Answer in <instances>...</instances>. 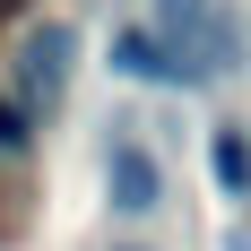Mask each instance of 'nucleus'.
<instances>
[{
  "mask_svg": "<svg viewBox=\"0 0 251 251\" xmlns=\"http://www.w3.org/2000/svg\"><path fill=\"white\" fill-rule=\"evenodd\" d=\"M217 174H226L234 191L251 182V148H243V130H226V139H217Z\"/></svg>",
  "mask_w": 251,
  "mask_h": 251,
  "instance_id": "obj_5",
  "label": "nucleus"
},
{
  "mask_svg": "<svg viewBox=\"0 0 251 251\" xmlns=\"http://www.w3.org/2000/svg\"><path fill=\"white\" fill-rule=\"evenodd\" d=\"M104 191H113V208H130V217H148V208L165 200V174H156V156L139 148V139H122V148L104 156Z\"/></svg>",
  "mask_w": 251,
  "mask_h": 251,
  "instance_id": "obj_3",
  "label": "nucleus"
},
{
  "mask_svg": "<svg viewBox=\"0 0 251 251\" xmlns=\"http://www.w3.org/2000/svg\"><path fill=\"white\" fill-rule=\"evenodd\" d=\"M156 26H165L156 44L191 70V87H200V78H226L234 52H243V26H234L217 0H156Z\"/></svg>",
  "mask_w": 251,
  "mask_h": 251,
  "instance_id": "obj_1",
  "label": "nucleus"
},
{
  "mask_svg": "<svg viewBox=\"0 0 251 251\" xmlns=\"http://www.w3.org/2000/svg\"><path fill=\"white\" fill-rule=\"evenodd\" d=\"M70 52H78L70 26H35V35L18 44V113H52V104H61V87H70Z\"/></svg>",
  "mask_w": 251,
  "mask_h": 251,
  "instance_id": "obj_2",
  "label": "nucleus"
},
{
  "mask_svg": "<svg viewBox=\"0 0 251 251\" xmlns=\"http://www.w3.org/2000/svg\"><path fill=\"white\" fill-rule=\"evenodd\" d=\"M18 130H26V113H18V104H0V148H18Z\"/></svg>",
  "mask_w": 251,
  "mask_h": 251,
  "instance_id": "obj_6",
  "label": "nucleus"
},
{
  "mask_svg": "<svg viewBox=\"0 0 251 251\" xmlns=\"http://www.w3.org/2000/svg\"><path fill=\"white\" fill-rule=\"evenodd\" d=\"M113 70H122V78H148V87H191V70H182L156 35H139V26L113 35Z\"/></svg>",
  "mask_w": 251,
  "mask_h": 251,
  "instance_id": "obj_4",
  "label": "nucleus"
}]
</instances>
